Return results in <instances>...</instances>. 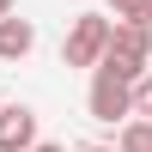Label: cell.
<instances>
[{
    "label": "cell",
    "mask_w": 152,
    "mask_h": 152,
    "mask_svg": "<svg viewBox=\"0 0 152 152\" xmlns=\"http://www.w3.org/2000/svg\"><path fill=\"white\" fill-rule=\"evenodd\" d=\"M97 67L122 73V79H140V73L152 67V24L146 18H116V31H110V49Z\"/></svg>",
    "instance_id": "1"
},
{
    "label": "cell",
    "mask_w": 152,
    "mask_h": 152,
    "mask_svg": "<svg viewBox=\"0 0 152 152\" xmlns=\"http://www.w3.org/2000/svg\"><path fill=\"white\" fill-rule=\"evenodd\" d=\"M110 31H116V18L79 12V18L67 24V37H61V67H97L104 49H110Z\"/></svg>",
    "instance_id": "2"
},
{
    "label": "cell",
    "mask_w": 152,
    "mask_h": 152,
    "mask_svg": "<svg viewBox=\"0 0 152 152\" xmlns=\"http://www.w3.org/2000/svg\"><path fill=\"white\" fill-rule=\"evenodd\" d=\"M85 110H91V122H128L134 116V79H122V73H110V67H91Z\"/></svg>",
    "instance_id": "3"
},
{
    "label": "cell",
    "mask_w": 152,
    "mask_h": 152,
    "mask_svg": "<svg viewBox=\"0 0 152 152\" xmlns=\"http://www.w3.org/2000/svg\"><path fill=\"white\" fill-rule=\"evenodd\" d=\"M31 146H37V110L0 104V152H31Z\"/></svg>",
    "instance_id": "4"
},
{
    "label": "cell",
    "mask_w": 152,
    "mask_h": 152,
    "mask_svg": "<svg viewBox=\"0 0 152 152\" xmlns=\"http://www.w3.org/2000/svg\"><path fill=\"white\" fill-rule=\"evenodd\" d=\"M31 49H37V24L18 18V12H6L0 18V61H24Z\"/></svg>",
    "instance_id": "5"
},
{
    "label": "cell",
    "mask_w": 152,
    "mask_h": 152,
    "mask_svg": "<svg viewBox=\"0 0 152 152\" xmlns=\"http://www.w3.org/2000/svg\"><path fill=\"white\" fill-rule=\"evenodd\" d=\"M116 146L122 152H152V116H128L122 134H116Z\"/></svg>",
    "instance_id": "6"
},
{
    "label": "cell",
    "mask_w": 152,
    "mask_h": 152,
    "mask_svg": "<svg viewBox=\"0 0 152 152\" xmlns=\"http://www.w3.org/2000/svg\"><path fill=\"white\" fill-rule=\"evenodd\" d=\"M110 12H116V18H146L152 24V0H104Z\"/></svg>",
    "instance_id": "7"
},
{
    "label": "cell",
    "mask_w": 152,
    "mask_h": 152,
    "mask_svg": "<svg viewBox=\"0 0 152 152\" xmlns=\"http://www.w3.org/2000/svg\"><path fill=\"white\" fill-rule=\"evenodd\" d=\"M134 116H152V67L134 79Z\"/></svg>",
    "instance_id": "8"
},
{
    "label": "cell",
    "mask_w": 152,
    "mask_h": 152,
    "mask_svg": "<svg viewBox=\"0 0 152 152\" xmlns=\"http://www.w3.org/2000/svg\"><path fill=\"white\" fill-rule=\"evenodd\" d=\"M31 152H67V146H55V140H37V146H31Z\"/></svg>",
    "instance_id": "9"
},
{
    "label": "cell",
    "mask_w": 152,
    "mask_h": 152,
    "mask_svg": "<svg viewBox=\"0 0 152 152\" xmlns=\"http://www.w3.org/2000/svg\"><path fill=\"white\" fill-rule=\"evenodd\" d=\"M79 152H122V146H79Z\"/></svg>",
    "instance_id": "10"
},
{
    "label": "cell",
    "mask_w": 152,
    "mask_h": 152,
    "mask_svg": "<svg viewBox=\"0 0 152 152\" xmlns=\"http://www.w3.org/2000/svg\"><path fill=\"white\" fill-rule=\"evenodd\" d=\"M12 6H18V0H0V18H6V12H12Z\"/></svg>",
    "instance_id": "11"
},
{
    "label": "cell",
    "mask_w": 152,
    "mask_h": 152,
    "mask_svg": "<svg viewBox=\"0 0 152 152\" xmlns=\"http://www.w3.org/2000/svg\"><path fill=\"white\" fill-rule=\"evenodd\" d=\"M0 104H6V97H0Z\"/></svg>",
    "instance_id": "12"
}]
</instances>
